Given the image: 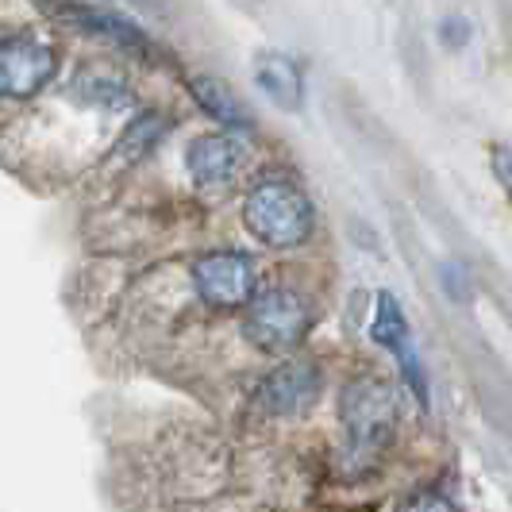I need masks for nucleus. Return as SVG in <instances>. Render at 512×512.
Here are the masks:
<instances>
[{"mask_svg": "<svg viewBox=\"0 0 512 512\" xmlns=\"http://www.w3.org/2000/svg\"><path fill=\"white\" fill-rule=\"evenodd\" d=\"M243 220H247L251 235L262 239L266 247L289 251V247H301L312 235L316 212H312V201L297 185H289V181H262V185L251 189V197L243 205Z\"/></svg>", "mask_w": 512, "mask_h": 512, "instance_id": "1", "label": "nucleus"}, {"mask_svg": "<svg viewBox=\"0 0 512 512\" xmlns=\"http://www.w3.org/2000/svg\"><path fill=\"white\" fill-rule=\"evenodd\" d=\"M308 324H312V312L293 289H266L251 297L243 332L258 351L285 355L308 335Z\"/></svg>", "mask_w": 512, "mask_h": 512, "instance_id": "2", "label": "nucleus"}, {"mask_svg": "<svg viewBox=\"0 0 512 512\" xmlns=\"http://www.w3.org/2000/svg\"><path fill=\"white\" fill-rule=\"evenodd\" d=\"M343 424L355 451H382L397 424V397L385 382L362 378L343 393Z\"/></svg>", "mask_w": 512, "mask_h": 512, "instance_id": "3", "label": "nucleus"}, {"mask_svg": "<svg viewBox=\"0 0 512 512\" xmlns=\"http://www.w3.org/2000/svg\"><path fill=\"white\" fill-rule=\"evenodd\" d=\"M54 70H58V58H54L51 43H43L35 35L0 39V97L27 101L39 89H47Z\"/></svg>", "mask_w": 512, "mask_h": 512, "instance_id": "4", "label": "nucleus"}, {"mask_svg": "<svg viewBox=\"0 0 512 512\" xmlns=\"http://www.w3.org/2000/svg\"><path fill=\"white\" fill-rule=\"evenodd\" d=\"M197 293L216 308L251 305L255 297V262L239 251H212L193 262Z\"/></svg>", "mask_w": 512, "mask_h": 512, "instance_id": "5", "label": "nucleus"}, {"mask_svg": "<svg viewBox=\"0 0 512 512\" xmlns=\"http://www.w3.org/2000/svg\"><path fill=\"white\" fill-rule=\"evenodd\" d=\"M370 335H374V343H382L385 351H393V359L401 366L409 389L416 393V401L428 405V374H424V362L416 355V343H412L409 335V320H405V312H401L393 293H378V312H374Z\"/></svg>", "mask_w": 512, "mask_h": 512, "instance_id": "6", "label": "nucleus"}, {"mask_svg": "<svg viewBox=\"0 0 512 512\" xmlns=\"http://www.w3.org/2000/svg\"><path fill=\"white\" fill-rule=\"evenodd\" d=\"M320 393V370L312 362H289L262 385V405L270 412H305Z\"/></svg>", "mask_w": 512, "mask_h": 512, "instance_id": "7", "label": "nucleus"}, {"mask_svg": "<svg viewBox=\"0 0 512 512\" xmlns=\"http://www.w3.org/2000/svg\"><path fill=\"white\" fill-rule=\"evenodd\" d=\"M185 162L201 185H220L235 178V170L243 166V143L235 135H201L189 143Z\"/></svg>", "mask_w": 512, "mask_h": 512, "instance_id": "8", "label": "nucleus"}, {"mask_svg": "<svg viewBox=\"0 0 512 512\" xmlns=\"http://www.w3.org/2000/svg\"><path fill=\"white\" fill-rule=\"evenodd\" d=\"M255 81L258 89L278 104V108H301V101H305V77H301V66L289 54H278V51L258 54Z\"/></svg>", "mask_w": 512, "mask_h": 512, "instance_id": "9", "label": "nucleus"}, {"mask_svg": "<svg viewBox=\"0 0 512 512\" xmlns=\"http://www.w3.org/2000/svg\"><path fill=\"white\" fill-rule=\"evenodd\" d=\"M189 89H193V97L201 101V108H205L212 120H220L228 128H251V112L243 108V101L231 93L224 81H216V77H193Z\"/></svg>", "mask_w": 512, "mask_h": 512, "instance_id": "10", "label": "nucleus"}, {"mask_svg": "<svg viewBox=\"0 0 512 512\" xmlns=\"http://www.w3.org/2000/svg\"><path fill=\"white\" fill-rule=\"evenodd\" d=\"M397 512H462L447 493H436V489H424V493H412L401 501Z\"/></svg>", "mask_w": 512, "mask_h": 512, "instance_id": "11", "label": "nucleus"}, {"mask_svg": "<svg viewBox=\"0 0 512 512\" xmlns=\"http://www.w3.org/2000/svg\"><path fill=\"white\" fill-rule=\"evenodd\" d=\"M493 174L505 185V193L512 197V147H497L493 151Z\"/></svg>", "mask_w": 512, "mask_h": 512, "instance_id": "12", "label": "nucleus"}, {"mask_svg": "<svg viewBox=\"0 0 512 512\" xmlns=\"http://www.w3.org/2000/svg\"><path fill=\"white\" fill-rule=\"evenodd\" d=\"M466 39H470V24H466V20H447V24H443V43H447V47H462Z\"/></svg>", "mask_w": 512, "mask_h": 512, "instance_id": "13", "label": "nucleus"}]
</instances>
